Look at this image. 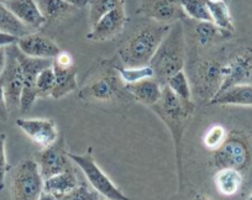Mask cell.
<instances>
[{"instance_id": "25", "label": "cell", "mask_w": 252, "mask_h": 200, "mask_svg": "<svg viewBox=\"0 0 252 200\" xmlns=\"http://www.w3.org/2000/svg\"><path fill=\"white\" fill-rule=\"evenodd\" d=\"M195 37L200 46H208L214 42L217 38H226L232 35L231 32L221 30L212 21H199L195 26Z\"/></svg>"}, {"instance_id": "34", "label": "cell", "mask_w": 252, "mask_h": 200, "mask_svg": "<svg viewBox=\"0 0 252 200\" xmlns=\"http://www.w3.org/2000/svg\"><path fill=\"white\" fill-rule=\"evenodd\" d=\"M5 142L6 135L0 132V190L4 189L5 185V175L9 171L8 161H6L5 153Z\"/></svg>"}, {"instance_id": "22", "label": "cell", "mask_w": 252, "mask_h": 200, "mask_svg": "<svg viewBox=\"0 0 252 200\" xmlns=\"http://www.w3.org/2000/svg\"><path fill=\"white\" fill-rule=\"evenodd\" d=\"M77 185H78V179H77L74 170L71 167L60 174H56L46 179L43 182V192L50 193V194L55 195L57 199H60L61 197L67 194Z\"/></svg>"}, {"instance_id": "24", "label": "cell", "mask_w": 252, "mask_h": 200, "mask_svg": "<svg viewBox=\"0 0 252 200\" xmlns=\"http://www.w3.org/2000/svg\"><path fill=\"white\" fill-rule=\"evenodd\" d=\"M205 3H207L208 9H209L212 23H214L221 30L234 33V21H232L227 3H225V1H213V0H205Z\"/></svg>"}, {"instance_id": "20", "label": "cell", "mask_w": 252, "mask_h": 200, "mask_svg": "<svg viewBox=\"0 0 252 200\" xmlns=\"http://www.w3.org/2000/svg\"><path fill=\"white\" fill-rule=\"evenodd\" d=\"M210 105L252 107V84H239L226 89L209 102Z\"/></svg>"}, {"instance_id": "5", "label": "cell", "mask_w": 252, "mask_h": 200, "mask_svg": "<svg viewBox=\"0 0 252 200\" xmlns=\"http://www.w3.org/2000/svg\"><path fill=\"white\" fill-rule=\"evenodd\" d=\"M43 178L35 160H24L16 166L11 177L13 200H38L43 192Z\"/></svg>"}, {"instance_id": "6", "label": "cell", "mask_w": 252, "mask_h": 200, "mask_svg": "<svg viewBox=\"0 0 252 200\" xmlns=\"http://www.w3.org/2000/svg\"><path fill=\"white\" fill-rule=\"evenodd\" d=\"M68 157L71 158L72 162H74L81 168V171L84 173L87 179H88L91 187L94 188L101 197L106 198L109 200H129V198L126 197L109 179L108 175L96 165L92 147H89L87 149V152L83 153V155H76V153L68 152Z\"/></svg>"}, {"instance_id": "4", "label": "cell", "mask_w": 252, "mask_h": 200, "mask_svg": "<svg viewBox=\"0 0 252 200\" xmlns=\"http://www.w3.org/2000/svg\"><path fill=\"white\" fill-rule=\"evenodd\" d=\"M213 152L212 165L217 170L234 168L244 173L252 162V147L249 139L239 131L227 134L221 146Z\"/></svg>"}, {"instance_id": "13", "label": "cell", "mask_w": 252, "mask_h": 200, "mask_svg": "<svg viewBox=\"0 0 252 200\" xmlns=\"http://www.w3.org/2000/svg\"><path fill=\"white\" fill-rule=\"evenodd\" d=\"M195 93L203 100L210 102L218 93L222 83V63L215 59H208L197 67L195 72Z\"/></svg>"}, {"instance_id": "26", "label": "cell", "mask_w": 252, "mask_h": 200, "mask_svg": "<svg viewBox=\"0 0 252 200\" xmlns=\"http://www.w3.org/2000/svg\"><path fill=\"white\" fill-rule=\"evenodd\" d=\"M115 67L116 72L120 76L121 81L125 84H131L136 83V82L142 81V79L146 78H152L155 77L154 69L150 64L144 67Z\"/></svg>"}, {"instance_id": "18", "label": "cell", "mask_w": 252, "mask_h": 200, "mask_svg": "<svg viewBox=\"0 0 252 200\" xmlns=\"http://www.w3.org/2000/svg\"><path fill=\"white\" fill-rule=\"evenodd\" d=\"M6 8L31 30H37L46 23L36 0H3Z\"/></svg>"}, {"instance_id": "1", "label": "cell", "mask_w": 252, "mask_h": 200, "mask_svg": "<svg viewBox=\"0 0 252 200\" xmlns=\"http://www.w3.org/2000/svg\"><path fill=\"white\" fill-rule=\"evenodd\" d=\"M151 109L158 115L171 132L176 152V163L178 170L179 187L183 180V136L187 124L195 112V103L193 100H182L172 93L167 86L162 88V96L158 102L152 105Z\"/></svg>"}, {"instance_id": "37", "label": "cell", "mask_w": 252, "mask_h": 200, "mask_svg": "<svg viewBox=\"0 0 252 200\" xmlns=\"http://www.w3.org/2000/svg\"><path fill=\"white\" fill-rule=\"evenodd\" d=\"M63 1H66L74 8H84L91 3V0H63Z\"/></svg>"}, {"instance_id": "19", "label": "cell", "mask_w": 252, "mask_h": 200, "mask_svg": "<svg viewBox=\"0 0 252 200\" xmlns=\"http://www.w3.org/2000/svg\"><path fill=\"white\" fill-rule=\"evenodd\" d=\"M125 88L137 102L151 108L161 99L163 86L158 83L157 79H155V77H152V78L142 79L136 83L125 84Z\"/></svg>"}, {"instance_id": "39", "label": "cell", "mask_w": 252, "mask_h": 200, "mask_svg": "<svg viewBox=\"0 0 252 200\" xmlns=\"http://www.w3.org/2000/svg\"><path fill=\"white\" fill-rule=\"evenodd\" d=\"M38 200H58V199L55 197V195L50 194V193L42 192V194L40 195V198H38Z\"/></svg>"}, {"instance_id": "21", "label": "cell", "mask_w": 252, "mask_h": 200, "mask_svg": "<svg viewBox=\"0 0 252 200\" xmlns=\"http://www.w3.org/2000/svg\"><path fill=\"white\" fill-rule=\"evenodd\" d=\"M244 173L234 168H220L214 175V184L218 192L225 197L236 195L244 185Z\"/></svg>"}, {"instance_id": "41", "label": "cell", "mask_w": 252, "mask_h": 200, "mask_svg": "<svg viewBox=\"0 0 252 200\" xmlns=\"http://www.w3.org/2000/svg\"><path fill=\"white\" fill-rule=\"evenodd\" d=\"M213 1H225V3H227L229 0H213Z\"/></svg>"}, {"instance_id": "38", "label": "cell", "mask_w": 252, "mask_h": 200, "mask_svg": "<svg viewBox=\"0 0 252 200\" xmlns=\"http://www.w3.org/2000/svg\"><path fill=\"white\" fill-rule=\"evenodd\" d=\"M6 64V47H0V76Z\"/></svg>"}, {"instance_id": "16", "label": "cell", "mask_w": 252, "mask_h": 200, "mask_svg": "<svg viewBox=\"0 0 252 200\" xmlns=\"http://www.w3.org/2000/svg\"><path fill=\"white\" fill-rule=\"evenodd\" d=\"M16 126L23 130L29 139L42 147L52 144L58 139L57 125L50 119H20L16 120Z\"/></svg>"}, {"instance_id": "10", "label": "cell", "mask_w": 252, "mask_h": 200, "mask_svg": "<svg viewBox=\"0 0 252 200\" xmlns=\"http://www.w3.org/2000/svg\"><path fill=\"white\" fill-rule=\"evenodd\" d=\"M35 161L37 162L43 180L71 168V158L68 157L64 137H58L52 144L43 147L42 151L36 155Z\"/></svg>"}, {"instance_id": "9", "label": "cell", "mask_w": 252, "mask_h": 200, "mask_svg": "<svg viewBox=\"0 0 252 200\" xmlns=\"http://www.w3.org/2000/svg\"><path fill=\"white\" fill-rule=\"evenodd\" d=\"M16 57L20 62L21 71H23L24 86L23 93H21L20 100V112L28 113L32 108L33 103L36 102L37 95V88H36V82H37L38 73L42 69L52 66L53 59L47 58H33L24 55L16 46Z\"/></svg>"}, {"instance_id": "11", "label": "cell", "mask_w": 252, "mask_h": 200, "mask_svg": "<svg viewBox=\"0 0 252 200\" xmlns=\"http://www.w3.org/2000/svg\"><path fill=\"white\" fill-rule=\"evenodd\" d=\"M52 69L55 73V88L51 96L53 99H61L76 90L78 86L77 84L78 68L74 64L71 54L61 51L57 57L53 58Z\"/></svg>"}, {"instance_id": "17", "label": "cell", "mask_w": 252, "mask_h": 200, "mask_svg": "<svg viewBox=\"0 0 252 200\" xmlns=\"http://www.w3.org/2000/svg\"><path fill=\"white\" fill-rule=\"evenodd\" d=\"M16 46L24 55L33 58L53 59L61 52V48L52 40L37 32L19 37Z\"/></svg>"}, {"instance_id": "32", "label": "cell", "mask_w": 252, "mask_h": 200, "mask_svg": "<svg viewBox=\"0 0 252 200\" xmlns=\"http://www.w3.org/2000/svg\"><path fill=\"white\" fill-rule=\"evenodd\" d=\"M36 88H37L38 98H47L52 94L55 88V73H53L52 66L42 69L38 73L37 82H36Z\"/></svg>"}, {"instance_id": "2", "label": "cell", "mask_w": 252, "mask_h": 200, "mask_svg": "<svg viewBox=\"0 0 252 200\" xmlns=\"http://www.w3.org/2000/svg\"><path fill=\"white\" fill-rule=\"evenodd\" d=\"M186 63V37L181 21L172 24L171 29L159 43L156 54L150 61L155 79L164 86L171 77L183 71Z\"/></svg>"}, {"instance_id": "31", "label": "cell", "mask_w": 252, "mask_h": 200, "mask_svg": "<svg viewBox=\"0 0 252 200\" xmlns=\"http://www.w3.org/2000/svg\"><path fill=\"white\" fill-rule=\"evenodd\" d=\"M226 136V129L222 125H213L205 131L204 137H203V143H204L205 148L210 149V151H215V149L221 146Z\"/></svg>"}, {"instance_id": "8", "label": "cell", "mask_w": 252, "mask_h": 200, "mask_svg": "<svg viewBox=\"0 0 252 200\" xmlns=\"http://www.w3.org/2000/svg\"><path fill=\"white\" fill-rule=\"evenodd\" d=\"M0 86H3L9 112L20 109L24 79L20 62L16 57V43L6 47V64L0 76Z\"/></svg>"}, {"instance_id": "12", "label": "cell", "mask_w": 252, "mask_h": 200, "mask_svg": "<svg viewBox=\"0 0 252 200\" xmlns=\"http://www.w3.org/2000/svg\"><path fill=\"white\" fill-rule=\"evenodd\" d=\"M251 74L252 48H245L244 51L239 52L232 56L229 61L222 63V83L217 95L231 86L244 84L245 82L249 81Z\"/></svg>"}, {"instance_id": "28", "label": "cell", "mask_w": 252, "mask_h": 200, "mask_svg": "<svg viewBox=\"0 0 252 200\" xmlns=\"http://www.w3.org/2000/svg\"><path fill=\"white\" fill-rule=\"evenodd\" d=\"M166 86L171 89L172 93L176 94L182 100H193L192 90H190L188 79H187L183 71L178 72L173 77H171L168 79V82H167Z\"/></svg>"}, {"instance_id": "40", "label": "cell", "mask_w": 252, "mask_h": 200, "mask_svg": "<svg viewBox=\"0 0 252 200\" xmlns=\"http://www.w3.org/2000/svg\"><path fill=\"white\" fill-rule=\"evenodd\" d=\"M192 200H212V199H209V198L204 197V195H202V194H195L194 198H193Z\"/></svg>"}, {"instance_id": "42", "label": "cell", "mask_w": 252, "mask_h": 200, "mask_svg": "<svg viewBox=\"0 0 252 200\" xmlns=\"http://www.w3.org/2000/svg\"><path fill=\"white\" fill-rule=\"evenodd\" d=\"M247 200H252V193H251V195H250L249 199H247Z\"/></svg>"}, {"instance_id": "33", "label": "cell", "mask_w": 252, "mask_h": 200, "mask_svg": "<svg viewBox=\"0 0 252 200\" xmlns=\"http://www.w3.org/2000/svg\"><path fill=\"white\" fill-rule=\"evenodd\" d=\"M101 195L86 183L78 184L58 200H101Z\"/></svg>"}, {"instance_id": "27", "label": "cell", "mask_w": 252, "mask_h": 200, "mask_svg": "<svg viewBox=\"0 0 252 200\" xmlns=\"http://www.w3.org/2000/svg\"><path fill=\"white\" fill-rule=\"evenodd\" d=\"M184 13L197 21H212L205 0H178Z\"/></svg>"}, {"instance_id": "7", "label": "cell", "mask_w": 252, "mask_h": 200, "mask_svg": "<svg viewBox=\"0 0 252 200\" xmlns=\"http://www.w3.org/2000/svg\"><path fill=\"white\" fill-rule=\"evenodd\" d=\"M125 83L121 81L115 67L110 66L79 90L78 96L87 102H109L121 95Z\"/></svg>"}, {"instance_id": "35", "label": "cell", "mask_w": 252, "mask_h": 200, "mask_svg": "<svg viewBox=\"0 0 252 200\" xmlns=\"http://www.w3.org/2000/svg\"><path fill=\"white\" fill-rule=\"evenodd\" d=\"M9 117V109L5 102V96H4L3 86H0V121H6Z\"/></svg>"}, {"instance_id": "15", "label": "cell", "mask_w": 252, "mask_h": 200, "mask_svg": "<svg viewBox=\"0 0 252 200\" xmlns=\"http://www.w3.org/2000/svg\"><path fill=\"white\" fill-rule=\"evenodd\" d=\"M126 23L127 15L125 13V3H121L92 25V30L87 35V38L91 41L111 40L123 32Z\"/></svg>"}, {"instance_id": "3", "label": "cell", "mask_w": 252, "mask_h": 200, "mask_svg": "<svg viewBox=\"0 0 252 200\" xmlns=\"http://www.w3.org/2000/svg\"><path fill=\"white\" fill-rule=\"evenodd\" d=\"M169 29L168 24L154 20L139 29L119 50V56L125 67L147 66Z\"/></svg>"}, {"instance_id": "30", "label": "cell", "mask_w": 252, "mask_h": 200, "mask_svg": "<svg viewBox=\"0 0 252 200\" xmlns=\"http://www.w3.org/2000/svg\"><path fill=\"white\" fill-rule=\"evenodd\" d=\"M124 3V0H91V11H89V20L92 25L95 24L99 19L106 13L115 9L116 6Z\"/></svg>"}, {"instance_id": "14", "label": "cell", "mask_w": 252, "mask_h": 200, "mask_svg": "<svg viewBox=\"0 0 252 200\" xmlns=\"http://www.w3.org/2000/svg\"><path fill=\"white\" fill-rule=\"evenodd\" d=\"M139 13L159 24H172L187 18L178 0H140Z\"/></svg>"}, {"instance_id": "36", "label": "cell", "mask_w": 252, "mask_h": 200, "mask_svg": "<svg viewBox=\"0 0 252 200\" xmlns=\"http://www.w3.org/2000/svg\"><path fill=\"white\" fill-rule=\"evenodd\" d=\"M18 38L19 37L10 35V33L0 32V47H8V46L15 45L18 42Z\"/></svg>"}, {"instance_id": "29", "label": "cell", "mask_w": 252, "mask_h": 200, "mask_svg": "<svg viewBox=\"0 0 252 200\" xmlns=\"http://www.w3.org/2000/svg\"><path fill=\"white\" fill-rule=\"evenodd\" d=\"M36 3H37L38 8H40L41 13L45 16L46 20L57 18V16L71 10V8H73L63 0H36Z\"/></svg>"}, {"instance_id": "23", "label": "cell", "mask_w": 252, "mask_h": 200, "mask_svg": "<svg viewBox=\"0 0 252 200\" xmlns=\"http://www.w3.org/2000/svg\"><path fill=\"white\" fill-rule=\"evenodd\" d=\"M0 32L10 33V35L16 36V37H23L31 32V29L24 25L10 10L3 3V0H0Z\"/></svg>"}]
</instances>
